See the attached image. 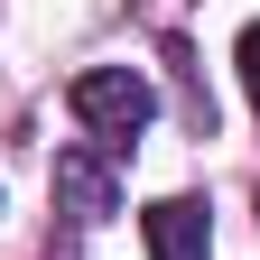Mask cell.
Masks as SVG:
<instances>
[{
    "mask_svg": "<svg viewBox=\"0 0 260 260\" xmlns=\"http://www.w3.org/2000/svg\"><path fill=\"white\" fill-rule=\"evenodd\" d=\"M65 103H75V121L93 130V149L121 158V149L158 121V84L140 75V65H84V75L65 84Z\"/></svg>",
    "mask_w": 260,
    "mask_h": 260,
    "instance_id": "cell-1",
    "label": "cell"
},
{
    "mask_svg": "<svg viewBox=\"0 0 260 260\" xmlns=\"http://www.w3.org/2000/svg\"><path fill=\"white\" fill-rule=\"evenodd\" d=\"M56 205H65V223H103V214H121V177H112V149H56Z\"/></svg>",
    "mask_w": 260,
    "mask_h": 260,
    "instance_id": "cell-2",
    "label": "cell"
},
{
    "mask_svg": "<svg viewBox=\"0 0 260 260\" xmlns=\"http://www.w3.org/2000/svg\"><path fill=\"white\" fill-rule=\"evenodd\" d=\"M149 260H214V214L195 205V195L149 205Z\"/></svg>",
    "mask_w": 260,
    "mask_h": 260,
    "instance_id": "cell-3",
    "label": "cell"
},
{
    "mask_svg": "<svg viewBox=\"0 0 260 260\" xmlns=\"http://www.w3.org/2000/svg\"><path fill=\"white\" fill-rule=\"evenodd\" d=\"M233 65H242V93H251V112H260V19L242 28V47H233Z\"/></svg>",
    "mask_w": 260,
    "mask_h": 260,
    "instance_id": "cell-4",
    "label": "cell"
}]
</instances>
